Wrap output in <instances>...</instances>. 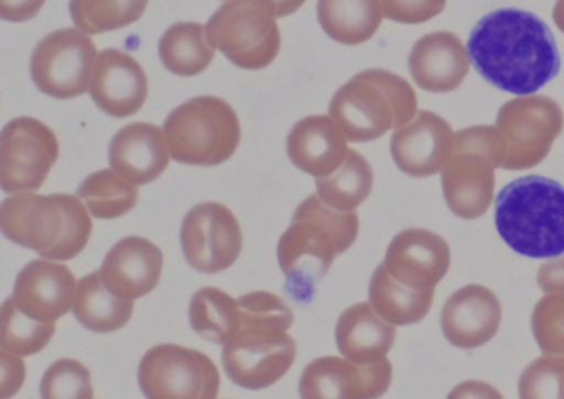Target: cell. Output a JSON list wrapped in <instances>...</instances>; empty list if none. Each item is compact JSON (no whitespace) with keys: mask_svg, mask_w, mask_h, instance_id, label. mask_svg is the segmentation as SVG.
<instances>
[{"mask_svg":"<svg viewBox=\"0 0 564 399\" xmlns=\"http://www.w3.org/2000/svg\"><path fill=\"white\" fill-rule=\"evenodd\" d=\"M0 366H2V375H0V399H9L18 395L22 388L28 375V366L21 355L2 350L0 352Z\"/></svg>","mask_w":564,"mask_h":399,"instance_id":"ab89813d","label":"cell"},{"mask_svg":"<svg viewBox=\"0 0 564 399\" xmlns=\"http://www.w3.org/2000/svg\"><path fill=\"white\" fill-rule=\"evenodd\" d=\"M495 226L501 240L521 256H563V185L541 175H528L505 185L495 201Z\"/></svg>","mask_w":564,"mask_h":399,"instance_id":"277c9868","label":"cell"},{"mask_svg":"<svg viewBox=\"0 0 564 399\" xmlns=\"http://www.w3.org/2000/svg\"><path fill=\"white\" fill-rule=\"evenodd\" d=\"M495 128L505 148V170H528L550 154L564 129V114L550 96H518L505 102Z\"/></svg>","mask_w":564,"mask_h":399,"instance_id":"9c48e42d","label":"cell"},{"mask_svg":"<svg viewBox=\"0 0 564 399\" xmlns=\"http://www.w3.org/2000/svg\"><path fill=\"white\" fill-rule=\"evenodd\" d=\"M538 286L544 293H564V256L554 257L540 267Z\"/></svg>","mask_w":564,"mask_h":399,"instance_id":"b9f144b4","label":"cell"},{"mask_svg":"<svg viewBox=\"0 0 564 399\" xmlns=\"http://www.w3.org/2000/svg\"><path fill=\"white\" fill-rule=\"evenodd\" d=\"M88 92L111 118H130L147 102L148 76L133 56L118 48L104 49L98 55Z\"/></svg>","mask_w":564,"mask_h":399,"instance_id":"ffe728a7","label":"cell"},{"mask_svg":"<svg viewBox=\"0 0 564 399\" xmlns=\"http://www.w3.org/2000/svg\"><path fill=\"white\" fill-rule=\"evenodd\" d=\"M61 154L57 135L29 115L12 119L0 134V187L6 193H32L47 180Z\"/></svg>","mask_w":564,"mask_h":399,"instance_id":"7c38bea8","label":"cell"},{"mask_svg":"<svg viewBox=\"0 0 564 399\" xmlns=\"http://www.w3.org/2000/svg\"><path fill=\"white\" fill-rule=\"evenodd\" d=\"M395 335V325L382 319L371 302L349 307L336 323L339 353L361 365H372L384 359L394 346Z\"/></svg>","mask_w":564,"mask_h":399,"instance_id":"d4e9b609","label":"cell"},{"mask_svg":"<svg viewBox=\"0 0 564 399\" xmlns=\"http://www.w3.org/2000/svg\"><path fill=\"white\" fill-rule=\"evenodd\" d=\"M216 56L206 26L197 22L171 25L160 40L161 63L176 76H197L206 71Z\"/></svg>","mask_w":564,"mask_h":399,"instance_id":"f1b7e54d","label":"cell"},{"mask_svg":"<svg viewBox=\"0 0 564 399\" xmlns=\"http://www.w3.org/2000/svg\"><path fill=\"white\" fill-rule=\"evenodd\" d=\"M77 197L84 201L91 217L98 220H115L130 213L138 201V185L124 180L113 168H104L85 178L78 187Z\"/></svg>","mask_w":564,"mask_h":399,"instance_id":"1f68e13d","label":"cell"},{"mask_svg":"<svg viewBox=\"0 0 564 399\" xmlns=\"http://www.w3.org/2000/svg\"><path fill=\"white\" fill-rule=\"evenodd\" d=\"M318 22L326 35L343 45H361L384 19L381 0H318Z\"/></svg>","mask_w":564,"mask_h":399,"instance_id":"484cf974","label":"cell"},{"mask_svg":"<svg viewBox=\"0 0 564 399\" xmlns=\"http://www.w3.org/2000/svg\"><path fill=\"white\" fill-rule=\"evenodd\" d=\"M435 290H415L402 286L379 264L369 282V302L392 325H414L431 312Z\"/></svg>","mask_w":564,"mask_h":399,"instance_id":"83f0119b","label":"cell"},{"mask_svg":"<svg viewBox=\"0 0 564 399\" xmlns=\"http://www.w3.org/2000/svg\"><path fill=\"white\" fill-rule=\"evenodd\" d=\"M189 320L200 336L217 345L232 342L243 322L239 300L217 287H203L194 293Z\"/></svg>","mask_w":564,"mask_h":399,"instance_id":"f546056e","label":"cell"},{"mask_svg":"<svg viewBox=\"0 0 564 399\" xmlns=\"http://www.w3.org/2000/svg\"><path fill=\"white\" fill-rule=\"evenodd\" d=\"M520 399H564V362L541 356L518 379Z\"/></svg>","mask_w":564,"mask_h":399,"instance_id":"74e56055","label":"cell"},{"mask_svg":"<svg viewBox=\"0 0 564 399\" xmlns=\"http://www.w3.org/2000/svg\"><path fill=\"white\" fill-rule=\"evenodd\" d=\"M170 158L163 128L150 122L124 125L110 144L111 168L138 187L160 178Z\"/></svg>","mask_w":564,"mask_h":399,"instance_id":"cb8c5ba5","label":"cell"},{"mask_svg":"<svg viewBox=\"0 0 564 399\" xmlns=\"http://www.w3.org/2000/svg\"><path fill=\"white\" fill-rule=\"evenodd\" d=\"M467 46L452 32H434L419 38L409 55V71L419 88L452 92L470 71Z\"/></svg>","mask_w":564,"mask_h":399,"instance_id":"7402d4cb","label":"cell"},{"mask_svg":"<svg viewBox=\"0 0 564 399\" xmlns=\"http://www.w3.org/2000/svg\"><path fill=\"white\" fill-rule=\"evenodd\" d=\"M242 330L224 345L223 363L230 381L240 388L265 389L286 375L296 358L289 303L273 292L257 290L239 299Z\"/></svg>","mask_w":564,"mask_h":399,"instance_id":"7a4b0ae2","label":"cell"},{"mask_svg":"<svg viewBox=\"0 0 564 399\" xmlns=\"http://www.w3.org/2000/svg\"><path fill=\"white\" fill-rule=\"evenodd\" d=\"M276 16L272 0H229L207 22V38L239 68L263 69L282 45Z\"/></svg>","mask_w":564,"mask_h":399,"instance_id":"ba28073f","label":"cell"},{"mask_svg":"<svg viewBox=\"0 0 564 399\" xmlns=\"http://www.w3.org/2000/svg\"><path fill=\"white\" fill-rule=\"evenodd\" d=\"M505 148L495 125H474L455 134L451 157L441 171L442 191L462 220L484 217L495 197V170L503 167Z\"/></svg>","mask_w":564,"mask_h":399,"instance_id":"8992f818","label":"cell"},{"mask_svg":"<svg viewBox=\"0 0 564 399\" xmlns=\"http://www.w3.org/2000/svg\"><path fill=\"white\" fill-rule=\"evenodd\" d=\"M375 185V171L368 158L349 148L341 167L328 177L316 178V195L338 211H356L368 200Z\"/></svg>","mask_w":564,"mask_h":399,"instance_id":"4dcf8cb0","label":"cell"},{"mask_svg":"<svg viewBox=\"0 0 564 399\" xmlns=\"http://www.w3.org/2000/svg\"><path fill=\"white\" fill-rule=\"evenodd\" d=\"M150 0H70L77 29L88 35L113 32L138 22Z\"/></svg>","mask_w":564,"mask_h":399,"instance_id":"d6a6232c","label":"cell"},{"mask_svg":"<svg viewBox=\"0 0 564 399\" xmlns=\"http://www.w3.org/2000/svg\"><path fill=\"white\" fill-rule=\"evenodd\" d=\"M77 287L70 267L58 261L35 259L19 273L12 299L32 319L55 323L74 309Z\"/></svg>","mask_w":564,"mask_h":399,"instance_id":"ac0fdd59","label":"cell"},{"mask_svg":"<svg viewBox=\"0 0 564 399\" xmlns=\"http://www.w3.org/2000/svg\"><path fill=\"white\" fill-rule=\"evenodd\" d=\"M531 329L543 355L564 362V293H546L538 300Z\"/></svg>","mask_w":564,"mask_h":399,"instance_id":"e575fe53","label":"cell"},{"mask_svg":"<svg viewBox=\"0 0 564 399\" xmlns=\"http://www.w3.org/2000/svg\"><path fill=\"white\" fill-rule=\"evenodd\" d=\"M90 369L74 358L57 359L41 383L42 399H94Z\"/></svg>","mask_w":564,"mask_h":399,"instance_id":"d590c367","label":"cell"},{"mask_svg":"<svg viewBox=\"0 0 564 399\" xmlns=\"http://www.w3.org/2000/svg\"><path fill=\"white\" fill-rule=\"evenodd\" d=\"M163 131L173 160L200 167L229 160L242 137L239 115L217 96H199L177 106Z\"/></svg>","mask_w":564,"mask_h":399,"instance_id":"52a82bcc","label":"cell"},{"mask_svg":"<svg viewBox=\"0 0 564 399\" xmlns=\"http://www.w3.org/2000/svg\"><path fill=\"white\" fill-rule=\"evenodd\" d=\"M67 213L58 193H18L0 207V230L8 240L44 256L65 233Z\"/></svg>","mask_w":564,"mask_h":399,"instance_id":"9a60e30c","label":"cell"},{"mask_svg":"<svg viewBox=\"0 0 564 399\" xmlns=\"http://www.w3.org/2000/svg\"><path fill=\"white\" fill-rule=\"evenodd\" d=\"M242 228L223 203L206 201L187 211L181 228V246L191 267L204 274L229 269L242 253Z\"/></svg>","mask_w":564,"mask_h":399,"instance_id":"4fadbf2b","label":"cell"},{"mask_svg":"<svg viewBox=\"0 0 564 399\" xmlns=\"http://www.w3.org/2000/svg\"><path fill=\"white\" fill-rule=\"evenodd\" d=\"M227 2H229V0H227Z\"/></svg>","mask_w":564,"mask_h":399,"instance_id":"bcb514c9","label":"cell"},{"mask_svg":"<svg viewBox=\"0 0 564 399\" xmlns=\"http://www.w3.org/2000/svg\"><path fill=\"white\" fill-rule=\"evenodd\" d=\"M384 19L392 22L425 23L444 12L447 0H381Z\"/></svg>","mask_w":564,"mask_h":399,"instance_id":"f35d334b","label":"cell"},{"mask_svg":"<svg viewBox=\"0 0 564 399\" xmlns=\"http://www.w3.org/2000/svg\"><path fill=\"white\" fill-rule=\"evenodd\" d=\"M67 213L64 237L54 250L45 253L44 259L70 261L77 257L87 247L88 241L94 231L90 211L85 207L84 201L75 195L58 193Z\"/></svg>","mask_w":564,"mask_h":399,"instance_id":"8d00e7d4","label":"cell"},{"mask_svg":"<svg viewBox=\"0 0 564 399\" xmlns=\"http://www.w3.org/2000/svg\"><path fill=\"white\" fill-rule=\"evenodd\" d=\"M45 0H0V16L8 22L22 23L34 19Z\"/></svg>","mask_w":564,"mask_h":399,"instance_id":"60d3db41","label":"cell"},{"mask_svg":"<svg viewBox=\"0 0 564 399\" xmlns=\"http://www.w3.org/2000/svg\"><path fill=\"white\" fill-rule=\"evenodd\" d=\"M454 141L455 132L442 115L419 111L409 124L395 129L391 155L399 170L409 177H432L447 164Z\"/></svg>","mask_w":564,"mask_h":399,"instance_id":"e0dca14e","label":"cell"},{"mask_svg":"<svg viewBox=\"0 0 564 399\" xmlns=\"http://www.w3.org/2000/svg\"><path fill=\"white\" fill-rule=\"evenodd\" d=\"M72 312L85 329L97 333H111L123 329L130 322L134 302L115 296L101 280L100 270H97L78 280Z\"/></svg>","mask_w":564,"mask_h":399,"instance_id":"4316f807","label":"cell"},{"mask_svg":"<svg viewBox=\"0 0 564 399\" xmlns=\"http://www.w3.org/2000/svg\"><path fill=\"white\" fill-rule=\"evenodd\" d=\"M0 322V346L15 355H35L42 352L55 335V323L32 319L19 309L12 296L2 306Z\"/></svg>","mask_w":564,"mask_h":399,"instance_id":"836d02e7","label":"cell"},{"mask_svg":"<svg viewBox=\"0 0 564 399\" xmlns=\"http://www.w3.org/2000/svg\"><path fill=\"white\" fill-rule=\"evenodd\" d=\"M553 20L557 29L564 33V0H556L554 3Z\"/></svg>","mask_w":564,"mask_h":399,"instance_id":"f6af8a7d","label":"cell"},{"mask_svg":"<svg viewBox=\"0 0 564 399\" xmlns=\"http://www.w3.org/2000/svg\"><path fill=\"white\" fill-rule=\"evenodd\" d=\"M451 247L441 234L425 228H408L392 237L384 266L402 286L435 290L451 269Z\"/></svg>","mask_w":564,"mask_h":399,"instance_id":"2e32d148","label":"cell"},{"mask_svg":"<svg viewBox=\"0 0 564 399\" xmlns=\"http://www.w3.org/2000/svg\"><path fill=\"white\" fill-rule=\"evenodd\" d=\"M392 381L388 358L361 365L345 356H322L303 369L300 378L302 399H379Z\"/></svg>","mask_w":564,"mask_h":399,"instance_id":"5bb4252c","label":"cell"},{"mask_svg":"<svg viewBox=\"0 0 564 399\" xmlns=\"http://www.w3.org/2000/svg\"><path fill=\"white\" fill-rule=\"evenodd\" d=\"M100 53L80 29H62L45 36L32 53L35 86L55 99H72L90 91Z\"/></svg>","mask_w":564,"mask_h":399,"instance_id":"8fae6325","label":"cell"},{"mask_svg":"<svg viewBox=\"0 0 564 399\" xmlns=\"http://www.w3.org/2000/svg\"><path fill=\"white\" fill-rule=\"evenodd\" d=\"M138 381L147 399H217L220 373L206 353L163 343L141 359Z\"/></svg>","mask_w":564,"mask_h":399,"instance_id":"30bf717a","label":"cell"},{"mask_svg":"<svg viewBox=\"0 0 564 399\" xmlns=\"http://www.w3.org/2000/svg\"><path fill=\"white\" fill-rule=\"evenodd\" d=\"M447 399H505L503 395L490 383L468 379L448 392Z\"/></svg>","mask_w":564,"mask_h":399,"instance_id":"7bdbcfd3","label":"cell"},{"mask_svg":"<svg viewBox=\"0 0 564 399\" xmlns=\"http://www.w3.org/2000/svg\"><path fill=\"white\" fill-rule=\"evenodd\" d=\"M348 137L332 115L300 119L286 138L290 160L315 178L335 174L348 157Z\"/></svg>","mask_w":564,"mask_h":399,"instance_id":"603a6c76","label":"cell"},{"mask_svg":"<svg viewBox=\"0 0 564 399\" xmlns=\"http://www.w3.org/2000/svg\"><path fill=\"white\" fill-rule=\"evenodd\" d=\"M358 233L356 211L335 210L318 195L300 203L276 247L280 269L289 280L286 289L296 300L312 299L316 284L328 274L336 257L355 244Z\"/></svg>","mask_w":564,"mask_h":399,"instance_id":"3957f363","label":"cell"},{"mask_svg":"<svg viewBox=\"0 0 564 399\" xmlns=\"http://www.w3.org/2000/svg\"><path fill=\"white\" fill-rule=\"evenodd\" d=\"M163 251L147 237L118 241L100 267L105 286L123 300L134 302L156 289L163 274Z\"/></svg>","mask_w":564,"mask_h":399,"instance_id":"44dd1931","label":"cell"},{"mask_svg":"<svg viewBox=\"0 0 564 399\" xmlns=\"http://www.w3.org/2000/svg\"><path fill=\"white\" fill-rule=\"evenodd\" d=\"M272 2L273 5H275L276 15H279L280 19V16L292 15L296 10L302 9L306 0H272Z\"/></svg>","mask_w":564,"mask_h":399,"instance_id":"ee69618b","label":"cell"},{"mask_svg":"<svg viewBox=\"0 0 564 399\" xmlns=\"http://www.w3.org/2000/svg\"><path fill=\"white\" fill-rule=\"evenodd\" d=\"M417 95L408 79L388 69L358 73L329 102L328 114L349 142H372L417 115Z\"/></svg>","mask_w":564,"mask_h":399,"instance_id":"5b68a950","label":"cell"},{"mask_svg":"<svg viewBox=\"0 0 564 399\" xmlns=\"http://www.w3.org/2000/svg\"><path fill=\"white\" fill-rule=\"evenodd\" d=\"M501 303L497 293L470 284L452 293L441 312V326L448 343L462 350L480 348L497 335Z\"/></svg>","mask_w":564,"mask_h":399,"instance_id":"d6986e66","label":"cell"},{"mask_svg":"<svg viewBox=\"0 0 564 399\" xmlns=\"http://www.w3.org/2000/svg\"><path fill=\"white\" fill-rule=\"evenodd\" d=\"M467 49L478 75L511 95H534L561 68L550 26L527 10L488 13L471 30Z\"/></svg>","mask_w":564,"mask_h":399,"instance_id":"6da1fadb","label":"cell"}]
</instances>
